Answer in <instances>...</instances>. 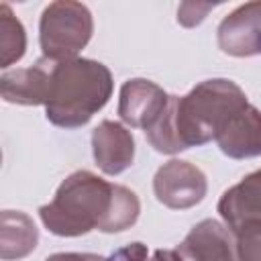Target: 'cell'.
I'll return each instance as SVG.
<instances>
[{"label":"cell","instance_id":"6da1fadb","mask_svg":"<svg viewBox=\"0 0 261 261\" xmlns=\"http://www.w3.org/2000/svg\"><path fill=\"white\" fill-rule=\"evenodd\" d=\"M141 214L139 196L120 184L80 169L69 173L53 200L39 208L43 226L55 237H82L92 230L122 232Z\"/></svg>","mask_w":261,"mask_h":261},{"label":"cell","instance_id":"7a4b0ae2","mask_svg":"<svg viewBox=\"0 0 261 261\" xmlns=\"http://www.w3.org/2000/svg\"><path fill=\"white\" fill-rule=\"evenodd\" d=\"M249 104L239 84L226 77H212L196 84L186 96L169 94L167 108L159 120L145 130L149 145L165 155L210 143L228 120Z\"/></svg>","mask_w":261,"mask_h":261},{"label":"cell","instance_id":"3957f363","mask_svg":"<svg viewBox=\"0 0 261 261\" xmlns=\"http://www.w3.org/2000/svg\"><path fill=\"white\" fill-rule=\"evenodd\" d=\"M47 59V57H45ZM49 61L45 116L59 128H80L106 106L114 82L110 69L86 57Z\"/></svg>","mask_w":261,"mask_h":261},{"label":"cell","instance_id":"277c9868","mask_svg":"<svg viewBox=\"0 0 261 261\" xmlns=\"http://www.w3.org/2000/svg\"><path fill=\"white\" fill-rule=\"evenodd\" d=\"M94 18L86 4L57 0L43 8L39 20V45L43 57L53 61L73 59L90 43Z\"/></svg>","mask_w":261,"mask_h":261},{"label":"cell","instance_id":"5b68a950","mask_svg":"<svg viewBox=\"0 0 261 261\" xmlns=\"http://www.w3.org/2000/svg\"><path fill=\"white\" fill-rule=\"evenodd\" d=\"M155 198L171 210H188L200 204L208 192V179L200 167L184 159H169L153 175Z\"/></svg>","mask_w":261,"mask_h":261},{"label":"cell","instance_id":"8992f818","mask_svg":"<svg viewBox=\"0 0 261 261\" xmlns=\"http://www.w3.org/2000/svg\"><path fill=\"white\" fill-rule=\"evenodd\" d=\"M169 94L151 80H126L118 96V116L130 128L149 130L167 108Z\"/></svg>","mask_w":261,"mask_h":261},{"label":"cell","instance_id":"52a82bcc","mask_svg":"<svg viewBox=\"0 0 261 261\" xmlns=\"http://www.w3.org/2000/svg\"><path fill=\"white\" fill-rule=\"evenodd\" d=\"M218 47L230 57L261 55V2L237 6L218 24Z\"/></svg>","mask_w":261,"mask_h":261},{"label":"cell","instance_id":"ba28073f","mask_svg":"<svg viewBox=\"0 0 261 261\" xmlns=\"http://www.w3.org/2000/svg\"><path fill=\"white\" fill-rule=\"evenodd\" d=\"M92 155L102 173L118 175L135 161V137L122 122L102 120L92 130Z\"/></svg>","mask_w":261,"mask_h":261},{"label":"cell","instance_id":"9c48e42d","mask_svg":"<svg viewBox=\"0 0 261 261\" xmlns=\"http://www.w3.org/2000/svg\"><path fill=\"white\" fill-rule=\"evenodd\" d=\"M177 253L186 261H237L234 234L226 224L206 218L190 228Z\"/></svg>","mask_w":261,"mask_h":261},{"label":"cell","instance_id":"30bf717a","mask_svg":"<svg viewBox=\"0 0 261 261\" xmlns=\"http://www.w3.org/2000/svg\"><path fill=\"white\" fill-rule=\"evenodd\" d=\"M218 149L230 159L261 157V110L247 104L216 137Z\"/></svg>","mask_w":261,"mask_h":261},{"label":"cell","instance_id":"8fae6325","mask_svg":"<svg viewBox=\"0 0 261 261\" xmlns=\"http://www.w3.org/2000/svg\"><path fill=\"white\" fill-rule=\"evenodd\" d=\"M216 208L230 232L245 222H261V167L230 186L220 196Z\"/></svg>","mask_w":261,"mask_h":261},{"label":"cell","instance_id":"7c38bea8","mask_svg":"<svg viewBox=\"0 0 261 261\" xmlns=\"http://www.w3.org/2000/svg\"><path fill=\"white\" fill-rule=\"evenodd\" d=\"M49 82V61L37 59L35 65L4 71L0 77V94L8 104L41 106L45 104Z\"/></svg>","mask_w":261,"mask_h":261},{"label":"cell","instance_id":"4fadbf2b","mask_svg":"<svg viewBox=\"0 0 261 261\" xmlns=\"http://www.w3.org/2000/svg\"><path fill=\"white\" fill-rule=\"evenodd\" d=\"M39 243V228L33 218L20 210H4L0 224V257L14 261L31 255Z\"/></svg>","mask_w":261,"mask_h":261},{"label":"cell","instance_id":"5bb4252c","mask_svg":"<svg viewBox=\"0 0 261 261\" xmlns=\"http://www.w3.org/2000/svg\"><path fill=\"white\" fill-rule=\"evenodd\" d=\"M27 51V31L6 2L0 4V65L6 69Z\"/></svg>","mask_w":261,"mask_h":261},{"label":"cell","instance_id":"9a60e30c","mask_svg":"<svg viewBox=\"0 0 261 261\" xmlns=\"http://www.w3.org/2000/svg\"><path fill=\"white\" fill-rule=\"evenodd\" d=\"M232 234L237 261H261V222H245Z\"/></svg>","mask_w":261,"mask_h":261},{"label":"cell","instance_id":"2e32d148","mask_svg":"<svg viewBox=\"0 0 261 261\" xmlns=\"http://www.w3.org/2000/svg\"><path fill=\"white\" fill-rule=\"evenodd\" d=\"M214 6L216 4H212V2H184L177 8V22L181 27L192 29V27L200 24Z\"/></svg>","mask_w":261,"mask_h":261},{"label":"cell","instance_id":"e0dca14e","mask_svg":"<svg viewBox=\"0 0 261 261\" xmlns=\"http://www.w3.org/2000/svg\"><path fill=\"white\" fill-rule=\"evenodd\" d=\"M106 257L96 253H53L45 261H104Z\"/></svg>","mask_w":261,"mask_h":261},{"label":"cell","instance_id":"ac0fdd59","mask_svg":"<svg viewBox=\"0 0 261 261\" xmlns=\"http://www.w3.org/2000/svg\"><path fill=\"white\" fill-rule=\"evenodd\" d=\"M145 261H186V259L177 253V249H157Z\"/></svg>","mask_w":261,"mask_h":261}]
</instances>
